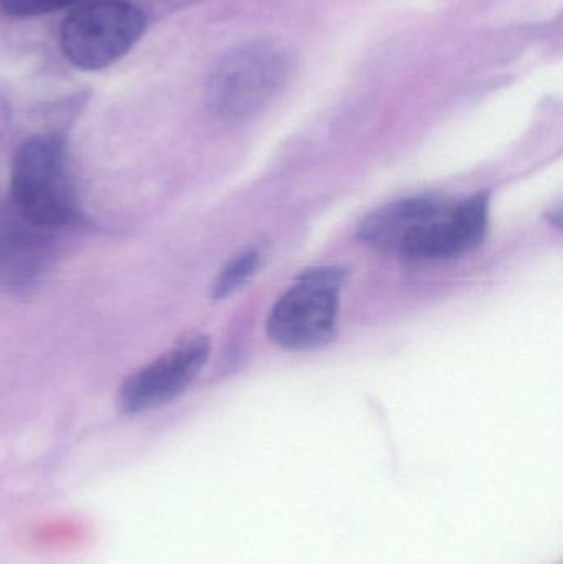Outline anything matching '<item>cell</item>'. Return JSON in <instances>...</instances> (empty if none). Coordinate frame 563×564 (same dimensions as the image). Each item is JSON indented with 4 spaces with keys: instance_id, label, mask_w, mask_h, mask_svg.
Returning <instances> with one entry per match:
<instances>
[{
    "instance_id": "obj_1",
    "label": "cell",
    "mask_w": 563,
    "mask_h": 564,
    "mask_svg": "<svg viewBox=\"0 0 563 564\" xmlns=\"http://www.w3.org/2000/svg\"><path fill=\"white\" fill-rule=\"evenodd\" d=\"M9 200L25 220L53 234L75 220V195L62 139L36 135L20 145L13 158Z\"/></svg>"
},
{
    "instance_id": "obj_2",
    "label": "cell",
    "mask_w": 563,
    "mask_h": 564,
    "mask_svg": "<svg viewBox=\"0 0 563 564\" xmlns=\"http://www.w3.org/2000/svg\"><path fill=\"white\" fill-rule=\"evenodd\" d=\"M290 52L278 43L253 42L224 56L208 82V106L218 118L240 121L264 108L290 76Z\"/></svg>"
},
{
    "instance_id": "obj_3",
    "label": "cell",
    "mask_w": 563,
    "mask_h": 564,
    "mask_svg": "<svg viewBox=\"0 0 563 564\" xmlns=\"http://www.w3.org/2000/svg\"><path fill=\"white\" fill-rule=\"evenodd\" d=\"M346 280L343 268L304 271L271 307L268 337L288 350H310L329 344L336 335L340 291Z\"/></svg>"
},
{
    "instance_id": "obj_4",
    "label": "cell",
    "mask_w": 563,
    "mask_h": 564,
    "mask_svg": "<svg viewBox=\"0 0 563 564\" xmlns=\"http://www.w3.org/2000/svg\"><path fill=\"white\" fill-rule=\"evenodd\" d=\"M144 29V13L134 3L98 0L66 17L62 26V50L76 68L95 72L126 55Z\"/></svg>"
},
{
    "instance_id": "obj_5",
    "label": "cell",
    "mask_w": 563,
    "mask_h": 564,
    "mask_svg": "<svg viewBox=\"0 0 563 564\" xmlns=\"http://www.w3.org/2000/svg\"><path fill=\"white\" fill-rule=\"evenodd\" d=\"M489 224V195L485 192L450 200L422 230L416 231L399 257L413 263L450 260L476 250L485 240Z\"/></svg>"
},
{
    "instance_id": "obj_6",
    "label": "cell",
    "mask_w": 563,
    "mask_h": 564,
    "mask_svg": "<svg viewBox=\"0 0 563 564\" xmlns=\"http://www.w3.org/2000/svg\"><path fill=\"white\" fill-rule=\"evenodd\" d=\"M210 355V341L204 335H194L175 345L167 354L136 371L119 391V404L126 413H141L177 398Z\"/></svg>"
},
{
    "instance_id": "obj_7",
    "label": "cell",
    "mask_w": 563,
    "mask_h": 564,
    "mask_svg": "<svg viewBox=\"0 0 563 564\" xmlns=\"http://www.w3.org/2000/svg\"><path fill=\"white\" fill-rule=\"evenodd\" d=\"M53 231L35 227L9 202L0 204V280L26 284L35 280L52 254Z\"/></svg>"
},
{
    "instance_id": "obj_8",
    "label": "cell",
    "mask_w": 563,
    "mask_h": 564,
    "mask_svg": "<svg viewBox=\"0 0 563 564\" xmlns=\"http://www.w3.org/2000/svg\"><path fill=\"white\" fill-rule=\"evenodd\" d=\"M448 202L450 198L442 195L430 194L392 202L367 215L357 230V237L372 250L399 257L403 245L440 214Z\"/></svg>"
},
{
    "instance_id": "obj_9",
    "label": "cell",
    "mask_w": 563,
    "mask_h": 564,
    "mask_svg": "<svg viewBox=\"0 0 563 564\" xmlns=\"http://www.w3.org/2000/svg\"><path fill=\"white\" fill-rule=\"evenodd\" d=\"M264 258V251L258 247L247 248L231 258L215 281L214 297L224 299L240 291L263 267Z\"/></svg>"
},
{
    "instance_id": "obj_10",
    "label": "cell",
    "mask_w": 563,
    "mask_h": 564,
    "mask_svg": "<svg viewBox=\"0 0 563 564\" xmlns=\"http://www.w3.org/2000/svg\"><path fill=\"white\" fill-rule=\"evenodd\" d=\"M79 0H0L3 12L12 17H35L66 9Z\"/></svg>"
}]
</instances>
